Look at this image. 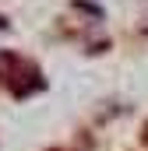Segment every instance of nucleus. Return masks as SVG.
<instances>
[{"mask_svg": "<svg viewBox=\"0 0 148 151\" xmlns=\"http://www.w3.org/2000/svg\"><path fill=\"white\" fill-rule=\"evenodd\" d=\"M18 77H21V67H18ZM42 84H46V81L39 77V70H36V67H28V74H25V81H14V84H11V91H14L18 99H25V95H32V91H39Z\"/></svg>", "mask_w": 148, "mask_h": 151, "instance_id": "obj_1", "label": "nucleus"}, {"mask_svg": "<svg viewBox=\"0 0 148 151\" xmlns=\"http://www.w3.org/2000/svg\"><path fill=\"white\" fill-rule=\"evenodd\" d=\"M18 67H21V56L18 53H0V81H11V77L18 74Z\"/></svg>", "mask_w": 148, "mask_h": 151, "instance_id": "obj_2", "label": "nucleus"}, {"mask_svg": "<svg viewBox=\"0 0 148 151\" xmlns=\"http://www.w3.org/2000/svg\"><path fill=\"white\" fill-rule=\"evenodd\" d=\"M4 28H7V18H4V14H0V32H4Z\"/></svg>", "mask_w": 148, "mask_h": 151, "instance_id": "obj_3", "label": "nucleus"}]
</instances>
